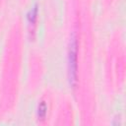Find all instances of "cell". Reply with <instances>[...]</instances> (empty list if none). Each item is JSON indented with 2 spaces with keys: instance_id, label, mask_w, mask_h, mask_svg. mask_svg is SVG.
<instances>
[{
  "instance_id": "3957f363",
  "label": "cell",
  "mask_w": 126,
  "mask_h": 126,
  "mask_svg": "<svg viewBox=\"0 0 126 126\" xmlns=\"http://www.w3.org/2000/svg\"><path fill=\"white\" fill-rule=\"evenodd\" d=\"M46 109H47V107H46L45 102H44V101H41V102L39 103V105H38V110H37V114H38V117H39L40 119H43V118L45 117Z\"/></svg>"
},
{
  "instance_id": "6da1fadb",
  "label": "cell",
  "mask_w": 126,
  "mask_h": 126,
  "mask_svg": "<svg viewBox=\"0 0 126 126\" xmlns=\"http://www.w3.org/2000/svg\"><path fill=\"white\" fill-rule=\"evenodd\" d=\"M77 50L78 43L75 35L72 36L70 44H69V53H68V73H69V81L72 87H75L77 84Z\"/></svg>"
},
{
  "instance_id": "7a4b0ae2",
  "label": "cell",
  "mask_w": 126,
  "mask_h": 126,
  "mask_svg": "<svg viewBox=\"0 0 126 126\" xmlns=\"http://www.w3.org/2000/svg\"><path fill=\"white\" fill-rule=\"evenodd\" d=\"M36 15H37V8L36 6L32 7L30 11V13L28 14V20H29V23L30 25H34L35 24V20H36Z\"/></svg>"
}]
</instances>
